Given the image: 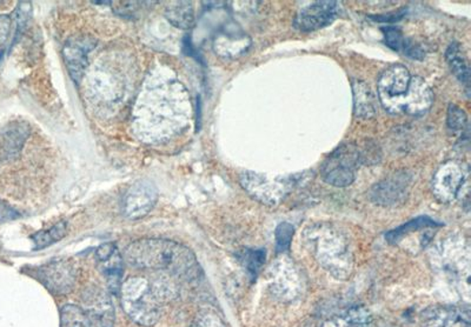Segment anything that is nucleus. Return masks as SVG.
Listing matches in <instances>:
<instances>
[{"mask_svg": "<svg viewBox=\"0 0 471 327\" xmlns=\"http://www.w3.org/2000/svg\"><path fill=\"white\" fill-rule=\"evenodd\" d=\"M466 176L461 165L456 162L444 163L433 178V193L441 203L449 204L459 196Z\"/></svg>", "mask_w": 471, "mask_h": 327, "instance_id": "obj_5", "label": "nucleus"}, {"mask_svg": "<svg viewBox=\"0 0 471 327\" xmlns=\"http://www.w3.org/2000/svg\"><path fill=\"white\" fill-rule=\"evenodd\" d=\"M123 256L117 250L109 258L98 263L100 271L109 282L111 291L116 292L120 289L122 274H123Z\"/></svg>", "mask_w": 471, "mask_h": 327, "instance_id": "obj_21", "label": "nucleus"}, {"mask_svg": "<svg viewBox=\"0 0 471 327\" xmlns=\"http://www.w3.org/2000/svg\"><path fill=\"white\" fill-rule=\"evenodd\" d=\"M404 14H406V13H404V10H402L400 11V13H388L384 14V16H370V18H372V20L374 21H378V23L391 24L396 23V21L402 20Z\"/></svg>", "mask_w": 471, "mask_h": 327, "instance_id": "obj_32", "label": "nucleus"}, {"mask_svg": "<svg viewBox=\"0 0 471 327\" xmlns=\"http://www.w3.org/2000/svg\"><path fill=\"white\" fill-rule=\"evenodd\" d=\"M2 55H3V52H2V54H0V59H2Z\"/></svg>", "mask_w": 471, "mask_h": 327, "instance_id": "obj_33", "label": "nucleus"}, {"mask_svg": "<svg viewBox=\"0 0 471 327\" xmlns=\"http://www.w3.org/2000/svg\"><path fill=\"white\" fill-rule=\"evenodd\" d=\"M411 185V177L407 172L395 173L394 176L374 185L369 191V198L380 206H396L406 202Z\"/></svg>", "mask_w": 471, "mask_h": 327, "instance_id": "obj_7", "label": "nucleus"}, {"mask_svg": "<svg viewBox=\"0 0 471 327\" xmlns=\"http://www.w3.org/2000/svg\"><path fill=\"white\" fill-rule=\"evenodd\" d=\"M36 277L52 293L65 295L75 285L76 272L72 264L68 262H52L36 270Z\"/></svg>", "mask_w": 471, "mask_h": 327, "instance_id": "obj_8", "label": "nucleus"}, {"mask_svg": "<svg viewBox=\"0 0 471 327\" xmlns=\"http://www.w3.org/2000/svg\"><path fill=\"white\" fill-rule=\"evenodd\" d=\"M322 327H374L373 319L365 308H351L346 314L326 321Z\"/></svg>", "mask_w": 471, "mask_h": 327, "instance_id": "obj_19", "label": "nucleus"}, {"mask_svg": "<svg viewBox=\"0 0 471 327\" xmlns=\"http://www.w3.org/2000/svg\"><path fill=\"white\" fill-rule=\"evenodd\" d=\"M247 36L243 33L233 31V29H225L218 33L214 40V48L218 55L225 58H233L242 54L247 51L248 43Z\"/></svg>", "mask_w": 471, "mask_h": 327, "instance_id": "obj_15", "label": "nucleus"}, {"mask_svg": "<svg viewBox=\"0 0 471 327\" xmlns=\"http://www.w3.org/2000/svg\"><path fill=\"white\" fill-rule=\"evenodd\" d=\"M85 314L96 327H114V310L113 302L105 292L91 289L84 297Z\"/></svg>", "mask_w": 471, "mask_h": 327, "instance_id": "obj_13", "label": "nucleus"}, {"mask_svg": "<svg viewBox=\"0 0 471 327\" xmlns=\"http://www.w3.org/2000/svg\"><path fill=\"white\" fill-rule=\"evenodd\" d=\"M123 259L136 269L168 271L174 276L196 278L199 266L195 255L184 245L166 239H139L125 248Z\"/></svg>", "mask_w": 471, "mask_h": 327, "instance_id": "obj_1", "label": "nucleus"}, {"mask_svg": "<svg viewBox=\"0 0 471 327\" xmlns=\"http://www.w3.org/2000/svg\"><path fill=\"white\" fill-rule=\"evenodd\" d=\"M448 129L452 132H463L468 130V117L458 106L449 105L447 116Z\"/></svg>", "mask_w": 471, "mask_h": 327, "instance_id": "obj_24", "label": "nucleus"}, {"mask_svg": "<svg viewBox=\"0 0 471 327\" xmlns=\"http://www.w3.org/2000/svg\"><path fill=\"white\" fill-rule=\"evenodd\" d=\"M337 2H315L300 10L294 21L295 28L302 32H313L332 24L339 14Z\"/></svg>", "mask_w": 471, "mask_h": 327, "instance_id": "obj_9", "label": "nucleus"}, {"mask_svg": "<svg viewBox=\"0 0 471 327\" xmlns=\"http://www.w3.org/2000/svg\"><path fill=\"white\" fill-rule=\"evenodd\" d=\"M433 103V94L429 85L420 77H411L409 88L399 98L381 102L384 110L392 114H409L422 116L428 113Z\"/></svg>", "mask_w": 471, "mask_h": 327, "instance_id": "obj_4", "label": "nucleus"}, {"mask_svg": "<svg viewBox=\"0 0 471 327\" xmlns=\"http://www.w3.org/2000/svg\"><path fill=\"white\" fill-rule=\"evenodd\" d=\"M265 262V250L247 252L246 256H244V264H246L248 273H251L252 276H256V274H257L259 269H261Z\"/></svg>", "mask_w": 471, "mask_h": 327, "instance_id": "obj_27", "label": "nucleus"}, {"mask_svg": "<svg viewBox=\"0 0 471 327\" xmlns=\"http://www.w3.org/2000/svg\"><path fill=\"white\" fill-rule=\"evenodd\" d=\"M439 226H442V224L433 221L432 218L426 217V215H422V217L413 219V221L408 222L406 224L400 226V228L388 232L385 238H387L389 243L397 244L411 232L421 231V230L425 229L439 228Z\"/></svg>", "mask_w": 471, "mask_h": 327, "instance_id": "obj_20", "label": "nucleus"}, {"mask_svg": "<svg viewBox=\"0 0 471 327\" xmlns=\"http://www.w3.org/2000/svg\"><path fill=\"white\" fill-rule=\"evenodd\" d=\"M423 327H470L468 308L435 306L423 315Z\"/></svg>", "mask_w": 471, "mask_h": 327, "instance_id": "obj_14", "label": "nucleus"}, {"mask_svg": "<svg viewBox=\"0 0 471 327\" xmlns=\"http://www.w3.org/2000/svg\"><path fill=\"white\" fill-rule=\"evenodd\" d=\"M11 29H13V20L6 14H0V54L9 39Z\"/></svg>", "mask_w": 471, "mask_h": 327, "instance_id": "obj_30", "label": "nucleus"}, {"mask_svg": "<svg viewBox=\"0 0 471 327\" xmlns=\"http://www.w3.org/2000/svg\"><path fill=\"white\" fill-rule=\"evenodd\" d=\"M361 163V151L358 147L352 143L343 144L323 163L321 176L323 180L332 187H350L355 181L356 171Z\"/></svg>", "mask_w": 471, "mask_h": 327, "instance_id": "obj_3", "label": "nucleus"}, {"mask_svg": "<svg viewBox=\"0 0 471 327\" xmlns=\"http://www.w3.org/2000/svg\"><path fill=\"white\" fill-rule=\"evenodd\" d=\"M384 35L385 44L391 50L403 54L404 46H406L407 38H404L403 33L400 32V29L394 28V26H387V28L382 29Z\"/></svg>", "mask_w": 471, "mask_h": 327, "instance_id": "obj_26", "label": "nucleus"}, {"mask_svg": "<svg viewBox=\"0 0 471 327\" xmlns=\"http://www.w3.org/2000/svg\"><path fill=\"white\" fill-rule=\"evenodd\" d=\"M294 233V226L289 224V222H282V224L277 226L274 238H276V251L278 254L289 250Z\"/></svg>", "mask_w": 471, "mask_h": 327, "instance_id": "obj_25", "label": "nucleus"}, {"mask_svg": "<svg viewBox=\"0 0 471 327\" xmlns=\"http://www.w3.org/2000/svg\"><path fill=\"white\" fill-rule=\"evenodd\" d=\"M194 327H224L223 322L213 312H203L196 319Z\"/></svg>", "mask_w": 471, "mask_h": 327, "instance_id": "obj_29", "label": "nucleus"}, {"mask_svg": "<svg viewBox=\"0 0 471 327\" xmlns=\"http://www.w3.org/2000/svg\"><path fill=\"white\" fill-rule=\"evenodd\" d=\"M352 95H354V113L356 117L370 119L376 114V96L366 81H352Z\"/></svg>", "mask_w": 471, "mask_h": 327, "instance_id": "obj_16", "label": "nucleus"}, {"mask_svg": "<svg viewBox=\"0 0 471 327\" xmlns=\"http://www.w3.org/2000/svg\"><path fill=\"white\" fill-rule=\"evenodd\" d=\"M411 74L406 66L394 64L385 69L378 78L377 88L380 102L399 98L409 88Z\"/></svg>", "mask_w": 471, "mask_h": 327, "instance_id": "obj_11", "label": "nucleus"}, {"mask_svg": "<svg viewBox=\"0 0 471 327\" xmlns=\"http://www.w3.org/2000/svg\"><path fill=\"white\" fill-rule=\"evenodd\" d=\"M61 327H92V324L83 308L65 305L61 310Z\"/></svg>", "mask_w": 471, "mask_h": 327, "instance_id": "obj_23", "label": "nucleus"}, {"mask_svg": "<svg viewBox=\"0 0 471 327\" xmlns=\"http://www.w3.org/2000/svg\"><path fill=\"white\" fill-rule=\"evenodd\" d=\"M157 200L158 189L152 181H136L124 196V214L129 219H142L150 214Z\"/></svg>", "mask_w": 471, "mask_h": 327, "instance_id": "obj_6", "label": "nucleus"}, {"mask_svg": "<svg viewBox=\"0 0 471 327\" xmlns=\"http://www.w3.org/2000/svg\"><path fill=\"white\" fill-rule=\"evenodd\" d=\"M94 47V40L88 38V37L71 38L65 44L63 57H64L66 68L77 83L83 77L84 71L88 66V54Z\"/></svg>", "mask_w": 471, "mask_h": 327, "instance_id": "obj_12", "label": "nucleus"}, {"mask_svg": "<svg viewBox=\"0 0 471 327\" xmlns=\"http://www.w3.org/2000/svg\"><path fill=\"white\" fill-rule=\"evenodd\" d=\"M166 20L181 29H190L195 25V11L190 2L170 3L165 10Z\"/></svg>", "mask_w": 471, "mask_h": 327, "instance_id": "obj_17", "label": "nucleus"}, {"mask_svg": "<svg viewBox=\"0 0 471 327\" xmlns=\"http://www.w3.org/2000/svg\"><path fill=\"white\" fill-rule=\"evenodd\" d=\"M114 13L117 14H120L122 17L125 18H132L137 16V13H139L140 10H142V5L146 3L142 2H116L114 3Z\"/></svg>", "mask_w": 471, "mask_h": 327, "instance_id": "obj_28", "label": "nucleus"}, {"mask_svg": "<svg viewBox=\"0 0 471 327\" xmlns=\"http://www.w3.org/2000/svg\"><path fill=\"white\" fill-rule=\"evenodd\" d=\"M122 305L133 322L142 326H152L158 322L161 307L150 282L133 277L121 288Z\"/></svg>", "mask_w": 471, "mask_h": 327, "instance_id": "obj_2", "label": "nucleus"}, {"mask_svg": "<svg viewBox=\"0 0 471 327\" xmlns=\"http://www.w3.org/2000/svg\"><path fill=\"white\" fill-rule=\"evenodd\" d=\"M446 59L451 72L467 88L470 85V68L468 59L458 43H452L446 52Z\"/></svg>", "mask_w": 471, "mask_h": 327, "instance_id": "obj_18", "label": "nucleus"}, {"mask_svg": "<svg viewBox=\"0 0 471 327\" xmlns=\"http://www.w3.org/2000/svg\"><path fill=\"white\" fill-rule=\"evenodd\" d=\"M17 218H20V214L13 207H11L9 204L0 199V222L14 221Z\"/></svg>", "mask_w": 471, "mask_h": 327, "instance_id": "obj_31", "label": "nucleus"}, {"mask_svg": "<svg viewBox=\"0 0 471 327\" xmlns=\"http://www.w3.org/2000/svg\"><path fill=\"white\" fill-rule=\"evenodd\" d=\"M240 183L254 198L268 205H274L280 202L290 187L283 181L269 180L255 173H244L240 177Z\"/></svg>", "mask_w": 471, "mask_h": 327, "instance_id": "obj_10", "label": "nucleus"}, {"mask_svg": "<svg viewBox=\"0 0 471 327\" xmlns=\"http://www.w3.org/2000/svg\"><path fill=\"white\" fill-rule=\"evenodd\" d=\"M66 232H68V224L66 222H61L46 230V231L33 234L31 239L35 243L36 250H42V248L49 247L50 245L63 239L66 236Z\"/></svg>", "mask_w": 471, "mask_h": 327, "instance_id": "obj_22", "label": "nucleus"}]
</instances>
